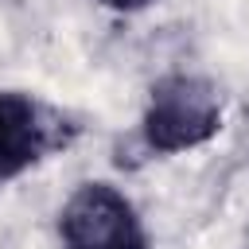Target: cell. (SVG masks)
<instances>
[{"instance_id": "1", "label": "cell", "mask_w": 249, "mask_h": 249, "mask_svg": "<svg viewBox=\"0 0 249 249\" xmlns=\"http://www.w3.org/2000/svg\"><path fill=\"white\" fill-rule=\"evenodd\" d=\"M218 121H222L218 93L202 78L175 74L152 89L144 113V140L156 152H183L210 140L218 132Z\"/></svg>"}, {"instance_id": "2", "label": "cell", "mask_w": 249, "mask_h": 249, "mask_svg": "<svg viewBox=\"0 0 249 249\" xmlns=\"http://www.w3.org/2000/svg\"><path fill=\"white\" fill-rule=\"evenodd\" d=\"M58 233L66 249H144L140 222L109 183H86L62 206Z\"/></svg>"}, {"instance_id": "3", "label": "cell", "mask_w": 249, "mask_h": 249, "mask_svg": "<svg viewBox=\"0 0 249 249\" xmlns=\"http://www.w3.org/2000/svg\"><path fill=\"white\" fill-rule=\"evenodd\" d=\"M47 148V124L31 97L0 93V183L27 171Z\"/></svg>"}, {"instance_id": "4", "label": "cell", "mask_w": 249, "mask_h": 249, "mask_svg": "<svg viewBox=\"0 0 249 249\" xmlns=\"http://www.w3.org/2000/svg\"><path fill=\"white\" fill-rule=\"evenodd\" d=\"M101 4H109V8H117V12H136V8H144V4H152V0H101Z\"/></svg>"}]
</instances>
